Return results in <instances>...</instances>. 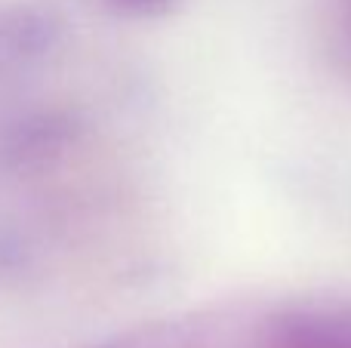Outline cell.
<instances>
[{
  "label": "cell",
  "instance_id": "obj_2",
  "mask_svg": "<svg viewBox=\"0 0 351 348\" xmlns=\"http://www.w3.org/2000/svg\"><path fill=\"white\" fill-rule=\"evenodd\" d=\"M148 348H250V327L243 330H231V327L219 324L213 330H194V333H176L158 345Z\"/></svg>",
  "mask_w": 351,
  "mask_h": 348
},
{
  "label": "cell",
  "instance_id": "obj_3",
  "mask_svg": "<svg viewBox=\"0 0 351 348\" xmlns=\"http://www.w3.org/2000/svg\"><path fill=\"white\" fill-rule=\"evenodd\" d=\"M111 3L121 6V10H127V12H139V16H148V12L167 10L173 0H111Z\"/></svg>",
  "mask_w": 351,
  "mask_h": 348
},
{
  "label": "cell",
  "instance_id": "obj_1",
  "mask_svg": "<svg viewBox=\"0 0 351 348\" xmlns=\"http://www.w3.org/2000/svg\"><path fill=\"white\" fill-rule=\"evenodd\" d=\"M250 348H351V299L278 308L250 324Z\"/></svg>",
  "mask_w": 351,
  "mask_h": 348
}]
</instances>
